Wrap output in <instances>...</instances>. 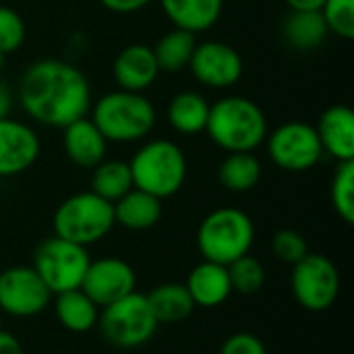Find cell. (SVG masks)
I'll return each mask as SVG.
<instances>
[{"label": "cell", "mask_w": 354, "mask_h": 354, "mask_svg": "<svg viewBox=\"0 0 354 354\" xmlns=\"http://www.w3.org/2000/svg\"><path fill=\"white\" fill-rule=\"evenodd\" d=\"M324 153L336 162L354 160V112L346 104L326 108L315 124Z\"/></svg>", "instance_id": "2e32d148"}, {"label": "cell", "mask_w": 354, "mask_h": 354, "mask_svg": "<svg viewBox=\"0 0 354 354\" xmlns=\"http://www.w3.org/2000/svg\"><path fill=\"white\" fill-rule=\"evenodd\" d=\"M255 224L239 207H218L209 212L197 228V249L205 261L230 266L251 253Z\"/></svg>", "instance_id": "5b68a950"}, {"label": "cell", "mask_w": 354, "mask_h": 354, "mask_svg": "<svg viewBox=\"0 0 354 354\" xmlns=\"http://www.w3.org/2000/svg\"><path fill=\"white\" fill-rule=\"evenodd\" d=\"M89 263L91 257L87 247L75 245L56 234L41 241L33 253V270L39 274L52 297L81 288Z\"/></svg>", "instance_id": "ba28073f"}, {"label": "cell", "mask_w": 354, "mask_h": 354, "mask_svg": "<svg viewBox=\"0 0 354 354\" xmlns=\"http://www.w3.org/2000/svg\"><path fill=\"white\" fill-rule=\"evenodd\" d=\"M133 187V176L129 162L122 160H104L93 168L91 176V191L100 195L102 199L116 203L120 197H124Z\"/></svg>", "instance_id": "4316f807"}, {"label": "cell", "mask_w": 354, "mask_h": 354, "mask_svg": "<svg viewBox=\"0 0 354 354\" xmlns=\"http://www.w3.org/2000/svg\"><path fill=\"white\" fill-rule=\"evenodd\" d=\"M62 149L66 158L83 170H93L108 158V141L89 116L62 129Z\"/></svg>", "instance_id": "e0dca14e"}, {"label": "cell", "mask_w": 354, "mask_h": 354, "mask_svg": "<svg viewBox=\"0 0 354 354\" xmlns=\"http://www.w3.org/2000/svg\"><path fill=\"white\" fill-rule=\"evenodd\" d=\"M290 10H322L326 0H284Z\"/></svg>", "instance_id": "8d00e7d4"}, {"label": "cell", "mask_w": 354, "mask_h": 354, "mask_svg": "<svg viewBox=\"0 0 354 354\" xmlns=\"http://www.w3.org/2000/svg\"><path fill=\"white\" fill-rule=\"evenodd\" d=\"M195 307L214 309L228 301L232 295V284L228 276V268L214 263V261H201L195 266L185 282Z\"/></svg>", "instance_id": "ac0fdd59"}, {"label": "cell", "mask_w": 354, "mask_h": 354, "mask_svg": "<svg viewBox=\"0 0 354 354\" xmlns=\"http://www.w3.org/2000/svg\"><path fill=\"white\" fill-rule=\"evenodd\" d=\"M209 116V102L203 93L185 89L170 97L166 108L168 124L185 137H195L205 131Z\"/></svg>", "instance_id": "ffe728a7"}, {"label": "cell", "mask_w": 354, "mask_h": 354, "mask_svg": "<svg viewBox=\"0 0 354 354\" xmlns=\"http://www.w3.org/2000/svg\"><path fill=\"white\" fill-rule=\"evenodd\" d=\"M12 100H15V97H12V91L8 89V85L0 81V118H4V116L10 114V110H12Z\"/></svg>", "instance_id": "d590c367"}, {"label": "cell", "mask_w": 354, "mask_h": 354, "mask_svg": "<svg viewBox=\"0 0 354 354\" xmlns=\"http://www.w3.org/2000/svg\"><path fill=\"white\" fill-rule=\"evenodd\" d=\"M52 292L33 266H12L0 272V311L10 317H35L48 309Z\"/></svg>", "instance_id": "8fae6325"}, {"label": "cell", "mask_w": 354, "mask_h": 354, "mask_svg": "<svg viewBox=\"0 0 354 354\" xmlns=\"http://www.w3.org/2000/svg\"><path fill=\"white\" fill-rule=\"evenodd\" d=\"M135 270L118 257H102L95 261L91 259L81 282V290L102 309L135 292Z\"/></svg>", "instance_id": "4fadbf2b"}, {"label": "cell", "mask_w": 354, "mask_h": 354, "mask_svg": "<svg viewBox=\"0 0 354 354\" xmlns=\"http://www.w3.org/2000/svg\"><path fill=\"white\" fill-rule=\"evenodd\" d=\"M17 100L31 120L64 129L89 114L91 87L87 77L71 62L41 58L21 75Z\"/></svg>", "instance_id": "6da1fadb"}, {"label": "cell", "mask_w": 354, "mask_h": 354, "mask_svg": "<svg viewBox=\"0 0 354 354\" xmlns=\"http://www.w3.org/2000/svg\"><path fill=\"white\" fill-rule=\"evenodd\" d=\"M319 12L330 33L346 41L354 39V0H326Z\"/></svg>", "instance_id": "f546056e"}, {"label": "cell", "mask_w": 354, "mask_h": 354, "mask_svg": "<svg viewBox=\"0 0 354 354\" xmlns=\"http://www.w3.org/2000/svg\"><path fill=\"white\" fill-rule=\"evenodd\" d=\"M54 309L60 326L73 334H85L93 330L100 319V307L81 288L56 295Z\"/></svg>", "instance_id": "603a6c76"}, {"label": "cell", "mask_w": 354, "mask_h": 354, "mask_svg": "<svg viewBox=\"0 0 354 354\" xmlns=\"http://www.w3.org/2000/svg\"><path fill=\"white\" fill-rule=\"evenodd\" d=\"M153 0H100V4L116 15H133L143 10L145 6H149Z\"/></svg>", "instance_id": "836d02e7"}, {"label": "cell", "mask_w": 354, "mask_h": 354, "mask_svg": "<svg viewBox=\"0 0 354 354\" xmlns=\"http://www.w3.org/2000/svg\"><path fill=\"white\" fill-rule=\"evenodd\" d=\"M2 66H4V54L0 52V71H2Z\"/></svg>", "instance_id": "74e56055"}, {"label": "cell", "mask_w": 354, "mask_h": 354, "mask_svg": "<svg viewBox=\"0 0 354 354\" xmlns=\"http://www.w3.org/2000/svg\"><path fill=\"white\" fill-rule=\"evenodd\" d=\"M328 35L330 29L319 10H290L282 21L284 41L299 52L317 50Z\"/></svg>", "instance_id": "7402d4cb"}, {"label": "cell", "mask_w": 354, "mask_h": 354, "mask_svg": "<svg viewBox=\"0 0 354 354\" xmlns=\"http://www.w3.org/2000/svg\"><path fill=\"white\" fill-rule=\"evenodd\" d=\"M41 153V141L33 127L23 120L0 118V176L27 172Z\"/></svg>", "instance_id": "5bb4252c"}, {"label": "cell", "mask_w": 354, "mask_h": 354, "mask_svg": "<svg viewBox=\"0 0 354 354\" xmlns=\"http://www.w3.org/2000/svg\"><path fill=\"white\" fill-rule=\"evenodd\" d=\"M189 71L195 81L209 89H230L245 73V62L239 50L220 39L197 41Z\"/></svg>", "instance_id": "7c38bea8"}, {"label": "cell", "mask_w": 354, "mask_h": 354, "mask_svg": "<svg viewBox=\"0 0 354 354\" xmlns=\"http://www.w3.org/2000/svg\"><path fill=\"white\" fill-rule=\"evenodd\" d=\"M263 166L255 151L226 153L218 166V180L224 189L232 193H247L261 180Z\"/></svg>", "instance_id": "d4e9b609"}, {"label": "cell", "mask_w": 354, "mask_h": 354, "mask_svg": "<svg viewBox=\"0 0 354 354\" xmlns=\"http://www.w3.org/2000/svg\"><path fill=\"white\" fill-rule=\"evenodd\" d=\"M97 326L104 338L116 348H139L158 332V319L145 295L137 290L102 309Z\"/></svg>", "instance_id": "52a82bcc"}, {"label": "cell", "mask_w": 354, "mask_h": 354, "mask_svg": "<svg viewBox=\"0 0 354 354\" xmlns=\"http://www.w3.org/2000/svg\"><path fill=\"white\" fill-rule=\"evenodd\" d=\"M54 234L81 247H89L106 239L116 226L114 203L102 199L93 191L66 197L52 218Z\"/></svg>", "instance_id": "8992f818"}, {"label": "cell", "mask_w": 354, "mask_h": 354, "mask_svg": "<svg viewBox=\"0 0 354 354\" xmlns=\"http://www.w3.org/2000/svg\"><path fill=\"white\" fill-rule=\"evenodd\" d=\"M197 46V35L172 27L166 31L153 48L156 62L160 66V73H180L189 66L193 50Z\"/></svg>", "instance_id": "484cf974"}, {"label": "cell", "mask_w": 354, "mask_h": 354, "mask_svg": "<svg viewBox=\"0 0 354 354\" xmlns=\"http://www.w3.org/2000/svg\"><path fill=\"white\" fill-rule=\"evenodd\" d=\"M226 268H228L232 292L251 297V295H257L266 284V270H263L261 261L255 259L253 255H245Z\"/></svg>", "instance_id": "f1b7e54d"}, {"label": "cell", "mask_w": 354, "mask_h": 354, "mask_svg": "<svg viewBox=\"0 0 354 354\" xmlns=\"http://www.w3.org/2000/svg\"><path fill=\"white\" fill-rule=\"evenodd\" d=\"M164 17L176 29L193 35L209 31L222 17L224 0H158Z\"/></svg>", "instance_id": "d6986e66"}, {"label": "cell", "mask_w": 354, "mask_h": 354, "mask_svg": "<svg viewBox=\"0 0 354 354\" xmlns=\"http://www.w3.org/2000/svg\"><path fill=\"white\" fill-rule=\"evenodd\" d=\"M25 37L27 27L23 17L15 8L0 4V52L4 56L15 54L25 44Z\"/></svg>", "instance_id": "4dcf8cb0"}, {"label": "cell", "mask_w": 354, "mask_h": 354, "mask_svg": "<svg viewBox=\"0 0 354 354\" xmlns=\"http://www.w3.org/2000/svg\"><path fill=\"white\" fill-rule=\"evenodd\" d=\"M272 251L282 263L295 266L309 253V245L301 232L286 228V230L276 232V236L272 239Z\"/></svg>", "instance_id": "1f68e13d"}, {"label": "cell", "mask_w": 354, "mask_h": 354, "mask_svg": "<svg viewBox=\"0 0 354 354\" xmlns=\"http://www.w3.org/2000/svg\"><path fill=\"white\" fill-rule=\"evenodd\" d=\"M160 75V66L153 56V48L147 44L124 46L112 62V79L116 89L139 91L149 89Z\"/></svg>", "instance_id": "9a60e30c"}, {"label": "cell", "mask_w": 354, "mask_h": 354, "mask_svg": "<svg viewBox=\"0 0 354 354\" xmlns=\"http://www.w3.org/2000/svg\"><path fill=\"white\" fill-rule=\"evenodd\" d=\"M263 143L270 160L286 172H307L324 158L315 127L301 120L282 122L268 133Z\"/></svg>", "instance_id": "30bf717a"}, {"label": "cell", "mask_w": 354, "mask_h": 354, "mask_svg": "<svg viewBox=\"0 0 354 354\" xmlns=\"http://www.w3.org/2000/svg\"><path fill=\"white\" fill-rule=\"evenodd\" d=\"M290 288L303 309L322 313L334 307L340 297V272L330 257L307 253L292 266Z\"/></svg>", "instance_id": "9c48e42d"}, {"label": "cell", "mask_w": 354, "mask_h": 354, "mask_svg": "<svg viewBox=\"0 0 354 354\" xmlns=\"http://www.w3.org/2000/svg\"><path fill=\"white\" fill-rule=\"evenodd\" d=\"M162 218V199L139 191L131 189L124 197H120L114 203V220L127 230L141 232L153 228Z\"/></svg>", "instance_id": "44dd1931"}, {"label": "cell", "mask_w": 354, "mask_h": 354, "mask_svg": "<svg viewBox=\"0 0 354 354\" xmlns=\"http://www.w3.org/2000/svg\"><path fill=\"white\" fill-rule=\"evenodd\" d=\"M0 354H25V351L10 332L0 330Z\"/></svg>", "instance_id": "e575fe53"}, {"label": "cell", "mask_w": 354, "mask_h": 354, "mask_svg": "<svg viewBox=\"0 0 354 354\" xmlns=\"http://www.w3.org/2000/svg\"><path fill=\"white\" fill-rule=\"evenodd\" d=\"M91 120L108 143H137L156 129V106L145 93L114 89L91 104Z\"/></svg>", "instance_id": "3957f363"}, {"label": "cell", "mask_w": 354, "mask_h": 354, "mask_svg": "<svg viewBox=\"0 0 354 354\" xmlns=\"http://www.w3.org/2000/svg\"><path fill=\"white\" fill-rule=\"evenodd\" d=\"M220 354H268V351L255 334L239 332L224 340V344L220 346Z\"/></svg>", "instance_id": "d6a6232c"}, {"label": "cell", "mask_w": 354, "mask_h": 354, "mask_svg": "<svg viewBox=\"0 0 354 354\" xmlns=\"http://www.w3.org/2000/svg\"><path fill=\"white\" fill-rule=\"evenodd\" d=\"M205 133L226 153L255 151L270 129L263 110L245 95H224L209 104Z\"/></svg>", "instance_id": "7a4b0ae2"}, {"label": "cell", "mask_w": 354, "mask_h": 354, "mask_svg": "<svg viewBox=\"0 0 354 354\" xmlns=\"http://www.w3.org/2000/svg\"><path fill=\"white\" fill-rule=\"evenodd\" d=\"M133 187L145 191L158 199L176 195L189 172L187 156L172 139H149L145 141L129 162Z\"/></svg>", "instance_id": "277c9868"}, {"label": "cell", "mask_w": 354, "mask_h": 354, "mask_svg": "<svg viewBox=\"0 0 354 354\" xmlns=\"http://www.w3.org/2000/svg\"><path fill=\"white\" fill-rule=\"evenodd\" d=\"M145 297L158 324H180L195 311V303L187 286L178 282L160 284L151 288Z\"/></svg>", "instance_id": "cb8c5ba5"}, {"label": "cell", "mask_w": 354, "mask_h": 354, "mask_svg": "<svg viewBox=\"0 0 354 354\" xmlns=\"http://www.w3.org/2000/svg\"><path fill=\"white\" fill-rule=\"evenodd\" d=\"M330 199L334 212L346 222H354V160L338 162V168L332 176Z\"/></svg>", "instance_id": "83f0119b"}]
</instances>
